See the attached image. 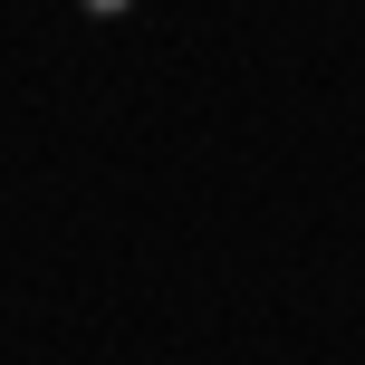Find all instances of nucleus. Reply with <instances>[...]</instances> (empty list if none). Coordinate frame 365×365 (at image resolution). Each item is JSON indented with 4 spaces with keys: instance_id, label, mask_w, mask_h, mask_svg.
I'll return each instance as SVG.
<instances>
[{
    "instance_id": "1",
    "label": "nucleus",
    "mask_w": 365,
    "mask_h": 365,
    "mask_svg": "<svg viewBox=\"0 0 365 365\" xmlns=\"http://www.w3.org/2000/svg\"><path fill=\"white\" fill-rule=\"evenodd\" d=\"M87 10H96V19H115V10H135V0H87Z\"/></svg>"
}]
</instances>
